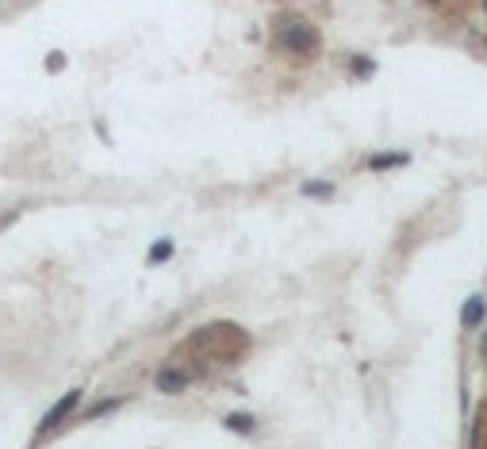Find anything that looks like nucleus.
<instances>
[{"instance_id":"obj_10","label":"nucleus","mask_w":487,"mask_h":449,"mask_svg":"<svg viewBox=\"0 0 487 449\" xmlns=\"http://www.w3.org/2000/svg\"><path fill=\"white\" fill-rule=\"evenodd\" d=\"M66 66V58H62V54H50V62H46V69H62Z\"/></svg>"},{"instance_id":"obj_3","label":"nucleus","mask_w":487,"mask_h":449,"mask_svg":"<svg viewBox=\"0 0 487 449\" xmlns=\"http://www.w3.org/2000/svg\"><path fill=\"white\" fill-rule=\"evenodd\" d=\"M154 384H157V391H169V396H173V391H184L188 388V376H184V369H161V373L154 376Z\"/></svg>"},{"instance_id":"obj_2","label":"nucleus","mask_w":487,"mask_h":449,"mask_svg":"<svg viewBox=\"0 0 487 449\" xmlns=\"http://www.w3.org/2000/svg\"><path fill=\"white\" fill-rule=\"evenodd\" d=\"M77 403H81V391H66V396L58 399V403H54V407L46 411V415H42V423H39V434H50V430H58V423H66L69 415H73L77 411Z\"/></svg>"},{"instance_id":"obj_9","label":"nucleus","mask_w":487,"mask_h":449,"mask_svg":"<svg viewBox=\"0 0 487 449\" xmlns=\"http://www.w3.org/2000/svg\"><path fill=\"white\" fill-rule=\"evenodd\" d=\"M119 403H123V399H119V396H112V399H104V403H96V407H92V411H89V419H100V415H107V411H116V407H119Z\"/></svg>"},{"instance_id":"obj_1","label":"nucleus","mask_w":487,"mask_h":449,"mask_svg":"<svg viewBox=\"0 0 487 449\" xmlns=\"http://www.w3.org/2000/svg\"><path fill=\"white\" fill-rule=\"evenodd\" d=\"M281 42L292 54H311V50H319V31L311 24H292L281 31Z\"/></svg>"},{"instance_id":"obj_7","label":"nucleus","mask_w":487,"mask_h":449,"mask_svg":"<svg viewBox=\"0 0 487 449\" xmlns=\"http://www.w3.org/2000/svg\"><path fill=\"white\" fill-rule=\"evenodd\" d=\"M223 423H227V430H234V434H249L257 426L254 415H246V411H234V415H227Z\"/></svg>"},{"instance_id":"obj_4","label":"nucleus","mask_w":487,"mask_h":449,"mask_svg":"<svg viewBox=\"0 0 487 449\" xmlns=\"http://www.w3.org/2000/svg\"><path fill=\"white\" fill-rule=\"evenodd\" d=\"M487 319V303H484V296H472V299H464V308H461V326H479Z\"/></svg>"},{"instance_id":"obj_6","label":"nucleus","mask_w":487,"mask_h":449,"mask_svg":"<svg viewBox=\"0 0 487 449\" xmlns=\"http://www.w3.org/2000/svg\"><path fill=\"white\" fill-rule=\"evenodd\" d=\"M169 258H173V242L169 238H157L154 246H150V254H146L150 265H161V261H169Z\"/></svg>"},{"instance_id":"obj_8","label":"nucleus","mask_w":487,"mask_h":449,"mask_svg":"<svg viewBox=\"0 0 487 449\" xmlns=\"http://www.w3.org/2000/svg\"><path fill=\"white\" fill-rule=\"evenodd\" d=\"M303 196L330 200V196H334V184H330V181H307V184H303Z\"/></svg>"},{"instance_id":"obj_5","label":"nucleus","mask_w":487,"mask_h":449,"mask_svg":"<svg viewBox=\"0 0 487 449\" xmlns=\"http://www.w3.org/2000/svg\"><path fill=\"white\" fill-rule=\"evenodd\" d=\"M411 161V154H403V150H388V154H380V158H369V169H396V166H407Z\"/></svg>"},{"instance_id":"obj_11","label":"nucleus","mask_w":487,"mask_h":449,"mask_svg":"<svg viewBox=\"0 0 487 449\" xmlns=\"http://www.w3.org/2000/svg\"><path fill=\"white\" fill-rule=\"evenodd\" d=\"M357 62V73H372V62L369 58H353Z\"/></svg>"}]
</instances>
